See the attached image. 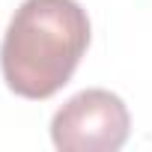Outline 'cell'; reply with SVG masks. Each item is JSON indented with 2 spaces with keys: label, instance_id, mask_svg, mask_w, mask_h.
Wrapping results in <instances>:
<instances>
[{
  "label": "cell",
  "instance_id": "obj_1",
  "mask_svg": "<svg viewBox=\"0 0 152 152\" xmlns=\"http://www.w3.org/2000/svg\"><path fill=\"white\" fill-rule=\"evenodd\" d=\"M90 45V18L78 0H24L0 45L6 87L30 102L60 93Z\"/></svg>",
  "mask_w": 152,
  "mask_h": 152
},
{
  "label": "cell",
  "instance_id": "obj_2",
  "mask_svg": "<svg viewBox=\"0 0 152 152\" xmlns=\"http://www.w3.org/2000/svg\"><path fill=\"white\" fill-rule=\"evenodd\" d=\"M128 131V107L110 90L72 96L51 119V140L60 152H116L125 146Z\"/></svg>",
  "mask_w": 152,
  "mask_h": 152
}]
</instances>
